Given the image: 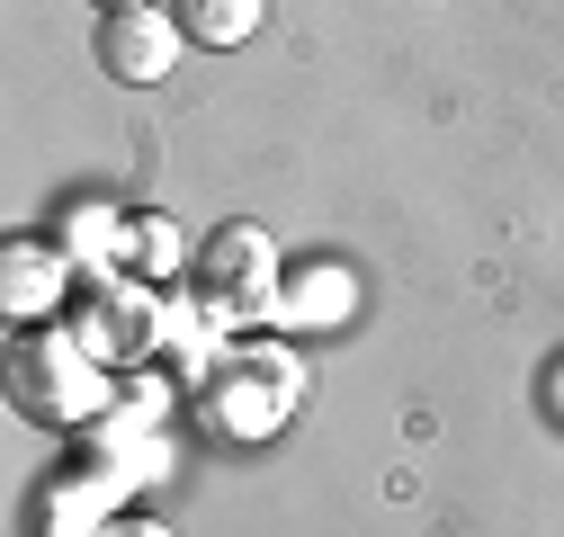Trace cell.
<instances>
[{"instance_id":"1","label":"cell","mask_w":564,"mask_h":537,"mask_svg":"<svg viewBox=\"0 0 564 537\" xmlns=\"http://www.w3.org/2000/svg\"><path fill=\"white\" fill-rule=\"evenodd\" d=\"M296 403H305V359L288 341H269V331H242L234 359L197 385V421L216 439H234V448H260V439L288 430Z\"/></svg>"},{"instance_id":"2","label":"cell","mask_w":564,"mask_h":537,"mask_svg":"<svg viewBox=\"0 0 564 537\" xmlns=\"http://www.w3.org/2000/svg\"><path fill=\"white\" fill-rule=\"evenodd\" d=\"M10 403L45 430H99L117 413V368H99L63 322H36L10 341Z\"/></svg>"},{"instance_id":"3","label":"cell","mask_w":564,"mask_h":537,"mask_svg":"<svg viewBox=\"0 0 564 537\" xmlns=\"http://www.w3.org/2000/svg\"><path fill=\"white\" fill-rule=\"evenodd\" d=\"M162 287H144V278H126V268H82V287H73V305H63V331L99 359V368H153L162 359Z\"/></svg>"},{"instance_id":"4","label":"cell","mask_w":564,"mask_h":537,"mask_svg":"<svg viewBox=\"0 0 564 537\" xmlns=\"http://www.w3.org/2000/svg\"><path fill=\"white\" fill-rule=\"evenodd\" d=\"M188 287L216 305L234 331H269L278 322V287H288V251H278L269 224H216V233L197 242Z\"/></svg>"},{"instance_id":"5","label":"cell","mask_w":564,"mask_h":537,"mask_svg":"<svg viewBox=\"0 0 564 537\" xmlns=\"http://www.w3.org/2000/svg\"><path fill=\"white\" fill-rule=\"evenodd\" d=\"M99 73L126 81V90H153L180 73V54H188V28L171 19V0H144V10H108L99 19Z\"/></svg>"},{"instance_id":"6","label":"cell","mask_w":564,"mask_h":537,"mask_svg":"<svg viewBox=\"0 0 564 537\" xmlns=\"http://www.w3.org/2000/svg\"><path fill=\"white\" fill-rule=\"evenodd\" d=\"M82 268L63 260L45 233H19L0 242V314H10V331H36V322H63V305H73Z\"/></svg>"},{"instance_id":"7","label":"cell","mask_w":564,"mask_h":537,"mask_svg":"<svg viewBox=\"0 0 564 537\" xmlns=\"http://www.w3.org/2000/svg\"><path fill=\"white\" fill-rule=\"evenodd\" d=\"M359 314V278H349L340 260H305L288 268V287H278V322L269 331H340Z\"/></svg>"},{"instance_id":"8","label":"cell","mask_w":564,"mask_h":537,"mask_svg":"<svg viewBox=\"0 0 564 537\" xmlns=\"http://www.w3.org/2000/svg\"><path fill=\"white\" fill-rule=\"evenodd\" d=\"M45 242L73 260V268H117V251H126V207H108V197H73V207L45 224Z\"/></svg>"},{"instance_id":"9","label":"cell","mask_w":564,"mask_h":537,"mask_svg":"<svg viewBox=\"0 0 564 537\" xmlns=\"http://www.w3.org/2000/svg\"><path fill=\"white\" fill-rule=\"evenodd\" d=\"M117 268L126 278H144V287H188V242H180V224L171 216H126V251H117Z\"/></svg>"},{"instance_id":"10","label":"cell","mask_w":564,"mask_h":537,"mask_svg":"<svg viewBox=\"0 0 564 537\" xmlns=\"http://www.w3.org/2000/svg\"><path fill=\"white\" fill-rule=\"evenodd\" d=\"M269 0H171V19L188 28V45H242L260 28Z\"/></svg>"},{"instance_id":"11","label":"cell","mask_w":564,"mask_h":537,"mask_svg":"<svg viewBox=\"0 0 564 537\" xmlns=\"http://www.w3.org/2000/svg\"><path fill=\"white\" fill-rule=\"evenodd\" d=\"M538 403H546V421H564V359H546V376H538Z\"/></svg>"},{"instance_id":"12","label":"cell","mask_w":564,"mask_h":537,"mask_svg":"<svg viewBox=\"0 0 564 537\" xmlns=\"http://www.w3.org/2000/svg\"><path fill=\"white\" fill-rule=\"evenodd\" d=\"M99 537H171V528H162V519H134V511H126V519H108Z\"/></svg>"},{"instance_id":"13","label":"cell","mask_w":564,"mask_h":537,"mask_svg":"<svg viewBox=\"0 0 564 537\" xmlns=\"http://www.w3.org/2000/svg\"><path fill=\"white\" fill-rule=\"evenodd\" d=\"M108 10H144V0H99V19H108Z\"/></svg>"}]
</instances>
